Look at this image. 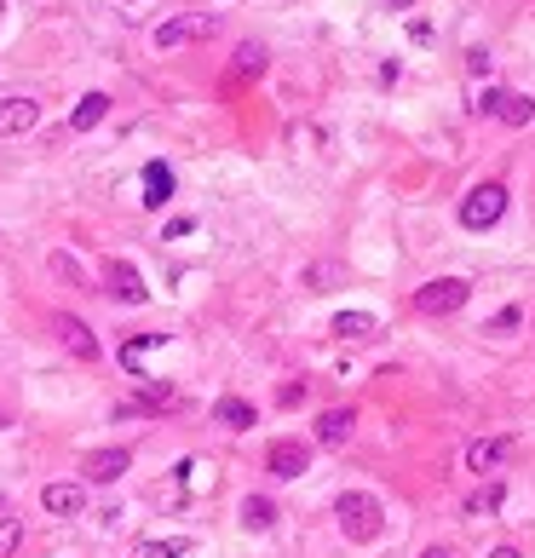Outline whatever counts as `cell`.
<instances>
[{"label":"cell","instance_id":"1","mask_svg":"<svg viewBox=\"0 0 535 558\" xmlns=\"http://www.w3.org/2000/svg\"><path fill=\"white\" fill-rule=\"evenodd\" d=\"M334 512H340V530H346L351 541H374V535L386 530V512H380V501H374L369 489H346V495L334 501Z\"/></svg>","mask_w":535,"mask_h":558},{"label":"cell","instance_id":"2","mask_svg":"<svg viewBox=\"0 0 535 558\" xmlns=\"http://www.w3.org/2000/svg\"><path fill=\"white\" fill-rule=\"evenodd\" d=\"M501 213H507V185H501V179H484V185L466 190V202H461V225H466V231H489V225H501Z\"/></svg>","mask_w":535,"mask_h":558},{"label":"cell","instance_id":"3","mask_svg":"<svg viewBox=\"0 0 535 558\" xmlns=\"http://www.w3.org/2000/svg\"><path fill=\"white\" fill-rule=\"evenodd\" d=\"M466 294H472V282H461V277H438V282H426L415 294V305L426 311V317H455L466 305Z\"/></svg>","mask_w":535,"mask_h":558},{"label":"cell","instance_id":"4","mask_svg":"<svg viewBox=\"0 0 535 558\" xmlns=\"http://www.w3.org/2000/svg\"><path fill=\"white\" fill-rule=\"evenodd\" d=\"M219 29V18L213 12H190V18H167L162 29H156V47L173 52V47H185V41H202V35H213Z\"/></svg>","mask_w":535,"mask_h":558},{"label":"cell","instance_id":"5","mask_svg":"<svg viewBox=\"0 0 535 558\" xmlns=\"http://www.w3.org/2000/svg\"><path fill=\"white\" fill-rule=\"evenodd\" d=\"M104 282H110V294H116L121 305H144V300H150L139 265H127V259H110V265H104Z\"/></svg>","mask_w":535,"mask_h":558},{"label":"cell","instance_id":"6","mask_svg":"<svg viewBox=\"0 0 535 558\" xmlns=\"http://www.w3.org/2000/svg\"><path fill=\"white\" fill-rule=\"evenodd\" d=\"M41 121V104L24 93H12V98H0V139H18V133H29Z\"/></svg>","mask_w":535,"mask_h":558},{"label":"cell","instance_id":"7","mask_svg":"<svg viewBox=\"0 0 535 558\" xmlns=\"http://www.w3.org/2000/svg\"><path fill=\"white\" fill-rule=\"evenodd\" d=\"M265 466H271V478H300L305 466H311V449L294 438H277L271 443V455H265Z\"/></svg>","mask_w":535,"mask_h":558},{"label":"cell","instance_id":"8","mask_svg":"<svg viewBox=\"0 0 535 558\" xmlns=\"http://www.w3.org/2000/svg\"><path fill=\"white\" fill-rule=\"evenodd\" d=\"M52 328H58V340H64V346H70L75 357H81V363H93V357H98L93 328L81 323V317H70V311H58V317H52Z\"/></svg>","mask_w":535,"mask_h":558},{"label":"cell","instance_id":"9","mask_svg":"<svg viewBox=\"0 0 535 558\" xmlns=\"http://www.w3.org/2000/svg\"><path fill=\"white\" fill-rule=\"evenodd\" d=\"M512 455V438H478L466 443V466L478 472V478H489V472H501V461Z\"/></svg>","mask_w":535,"mask_h":558},{"label":"cell","instance_id":"10","mask_svg":"<svg viewBox=\"0 0 535 558\" xmlns=\"http://www.w3.org/2000/svg\"><path fill=\"white\" fill-rule=\"evenodd\" d=\"M41 507H47L52 518H75V512L87 507V489L81 484H47L41 489Z\"/></svg>","mask_w":535,"mask_h":558},{"label":"cell","instance_id":"11","mask_svg":"<svg viewBox=\"0 0 535 558\" xmlns=\"http://www.w3.org/2000/svg\"><path fill=\"white\" fill-rule=\"evenodd\" d=\"M127 466H133V455H127V449H98V455H87V466H81V472H87L93 484H116Z\"/></svg>","mask_w":535,"mask_h":558},{"label":"cell","instance_id":"12","mask_svg":"<svg viewBox=\"0 0 535 558\" xmlns=\"http://www.w3.org/2000/svg\"><path fill=\"white\" fill-rule=\"evenodd\" d=\"M144 208H167L173 202V167L167 162H150L144 167V196H139Z\"/></svg>","mask_w":535,"mask_h":558},{"label":"cell","instance_id":"13","mask_svg":"<svg viewBox=\"0 0 535 558\" xmlns=\"http://www.w3.org/2000/svg\"><path fill=\"white\" fill-rule=\"evenodd\" d=\"M351 426H357L351 409H323V415H317V443H323V449H340V443L351 438Z\"/></svg>","mask_w":535,"mask_h":558},{"label":"cell","instance_id":"14","mask_svg":"<svg viewBox=\"0 0 535 558\" xmlns=\"http://www.w3.org/2000/svg\"><path fill=\"white\" fill-rule=\"evenodd\" d=\"M104 116H110V93H87V98H81V104L70 110V133H93Z\"/></svg>","mask_w":535,"mask_h":558},{"label":"cell","instance_id":"15","mask_svg":"<svg viewBox=\"0 0 535 558\" xmlns=\"http://www.w3.org/2000/svg\"><path fill=\"white\" fill-rule=\"evenodd\" d=\"M213 420H219V426H231V432H248V426H259L254 403H242V397H219V403H213Z\"/></svg>","mask_w":535,"mask_h":558},{"label":"cell","instance_id":"16","mask_svg":"<svg viewBox=\"0 0 535 558\" xmlns=\"http://www.w3.org/2000/svg\"><path fill=\"white\" fill-rule=\"evenodd\" d=\"M495 121H507V127H530V121H535V98L530 93H507V98H501V110H495Z\"/></svg>","mask_w":535,"mask_h":558},{"label":"cell","instance_id":"17","mask_svg":"<svg viewBox=\"0 0 535 558\" xmlns=\"http://www.w3.org/2000/svg\"><path fill=\"white\" fill-rule=\"evenodd\" d=\"M277 524V507L265 495H242V530H271Z\"/></svg>","mask_w":535,"mask_h":558},{"label":"cell","instance_id":"18","mask_svg":"<svg viewBox=\"0 0 535 558\" xmlns=\"http://www.w3.org/2000/svg\"><path fill=\"white\" fill-rule=\"evenodd\" d=\"M374 311H340V317H334V334H340V340H363V334H374Z\"/></svg>","mask_w":535,"mask_h":558},{"label":"cell","instance_id":"19","mask_svg":"<svg viewBox=\"0 0 535 558\" xmlns=\"http://www.w3.org/2000/svg\"><path fill=\"white\" fill-rule=\"evenodd\" d=\"M236 75H265V47H259V41H242V47H236Z\"/></svg>","mask_w":535,"mask_h":558},{"label":"cell","instance_id":"20","mask_svg":"<svg viewBox=\"0 0 535 558\" xmlns=\"http://www.w3.org/2000/svg\"><path fill=\"white\" fill-rule=\"evenodd\" d=\"M185 553H190L185 535H173V541H144L139 547V558H185Z\"/></svg>","mask_w":535,"mask_h":558},{"label":"cell","instance_id":"21","mask_svg":"<svg viewBox=\"0 0 535 558\" xmlns=\"http://www.w3.org/2000/svg\"><path fill=\"white\" fill-rule=\"evenodd\" d=\"M501 495H507V489H501V484H495V478H489V484L478 489L472 501H466V512H472V518H478V512H495V507H501Z\"/></svg>","mask_w":535,"mask_h":558},{"label":"cell","instance_id":"22","mask_svg":"<svg viewBox=\"0 0 535 558\" xmlns=\"http://www.w3.org/2000/svg\"><path fill=\"white\" fill-rule=\"evenodd\" d=\"M162 340H167V334H144V340H133V346H121V363H127V369L139 374V363H144V351H150V346H162Z\"/></svg>","mask_w":535,"mask_h":558},{"label":"cell","instance_id":"23","mask_svg":"<svg viewBox=\"0 0 535 558\" xmlns=\"http://www.w3.org/2000/svg\"><path fill=\"white\" fill-rule=\"evenodd\" d=\"M18 547H24V524L18 518H0V558H12Z\"/></svg>","mask_w":535,"mask_h":558},{"label":"cell","instance_id":"24","mask_svg":"<svg viewBox=\"0 0 535 558\" xmlns=\"http://www.w3.org/2000/svg\"><path fill=\"white\" fill-rule=\"evenodd\" d=\"M501 98H507V87H489V93H478L472 110H478V116H495V110H501Z\"/></svg>","mask_w":535,"mask_h":558},{"label":"cell","instance_id":"25","mask_svg":"<svg viewBox=\"0 0 535 558\" xmlns=\"http://www.w3.org/2000/svg\"><path fill=\"white\" fill-rule=\"evenodd\" d=\"M518 323H524V311H518V305H507V311H501V317H495L489 328H495V334H512Z\"/></svg>","mask_w":535,"mask_h":558},{"label":"cell","instance_id":"26","mask_svg":"<svg viewBox=\"0 0 535 558\" xmlns=\"http://www.w3.org/2000/svg\"><path fill=\"white\" fill-rule=\"evenodd\" d=\"M466 70L484 75V70H489V52H484V47H472V52H466Z\"/></svg>","mask_w":535,"mask_h":558},{"label":"cell","instance_id":"27","mask_svg":"<svg viewBox=\"0 0 535 558\" xmlns=\"http://www.w3.org/2000/svg\"><path fill=\"white\" fill-rule=\"evenodd\" d=\"M420 558H455V553H449V547H426Z\"/></svg>","mask_w":535,"mask_h":558},{"label":"cell","instance_id":"28","mask_svg":"<svg viewBox=\"0 0 535 558\" xmlns=\"http://www.w3.org/2000/svg\"><path fill=\"white\" fill-rule=\"evenodd\" d=\"M489 558H518V547H495V553H489Z\"/></svg>","mask_w":535,"mask_h":558},{"label":"cell","instance_id":"29","mask_svg":"<svg viewBox=\"0 0 535 558\" xmlns=\"http://www.w3.org/2000/svg\"><path fill=\"white\" fill-rule=\"evenodd\" d=\"M386 6H397V12H403V6H415V0H386Z\"/></svg>","mask_w":535,"mask_h":558}]
</instances>
